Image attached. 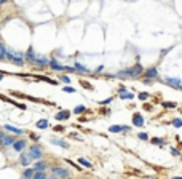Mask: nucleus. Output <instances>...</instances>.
Here are the masks:
<instances>
[{"label":"nucleus","mask_w":182,"mask_h":179,"mask_svg":"<svg viewBox=\"0 0 182 179\" xmlns=\"http://www.w3.org/2000/svg\"><path fill=\"white\" fill-rule=\"evenodd\" d=\"M141 74H142V66L141 64H136V66L131 67V69L118 72V75H128V77H136V75H141Z\"/></svg>","instance_id":"nucleus-1"},{"label":"nucleus","mask_w":182,"mask_h":179,"mask_svg":"<svg viewBox=\"0 0 182 179\" xmlns=\"http://www.w3.org/2000/svg\"><path fill=\"white\" fill-rule=\"evenodd\" d=\"M29 157H30V160H39V158H42V149L39 147V146H32L30 150H29Z\"/></svg>","instance_id":"nucleus-2"},{"label":"nucleus","mask_w":182,"mask_h":179,"mask_svg":"<svg viewBox=\"0 0 182 179\" xmlns=\"http://www.w3.org/2000/svg\"><path fill=\"white\" fill-rule=\"evenodd\" d=\"M53 176H58V178H62V179H69V171L64 168H53Z\"/></svg>","instance_id":"nucleus-3"},{"label":"nucleus","mask_w":182,"mask_h":179,"mask_svg":"<svg viewBox=\"0 0 182 179\" xmlns=\"http://www.w3.org/2000/svg\"><path fill=\"white\" fill-rule=\"evenodd\" d=\"M30 157H29V152H22L21 154V157H19V163L22 165V166H29L30 165Z\"/></svg>","instance_id":"nucleus-4"},{"label":"nucleus","mask_w":182,"mask_h":179,"mask_svg":"<svg viewBox=\"0 0 182 179\" xmlns=\"http://www.w3.org/2000/svg\"><path fill=\"white\" fill-rule=\"evenodd\" d=\"M133 123H134V126H144V118L141 114H134L133 115Z\"/></svg>","instance_id":"nucleus-5"},{"label":"nucleus","mask_w":182,"mask_h":179,"mask_svg":"<svg viewBox=\"0 0 182 179\" xmlns=\"http://www.w3.org/2000/svg\"><path fill=\"white\" fill-rule=\"evenodd\" d=\"M48 64H50L51 69H54V71H64V69H66L62 64H59L58 61H56V59H51V61H48Z\"/></svg>","instance_id":"nucleus-6"},{"label":"nucleus","mask_w":182,"mask_h":179,"mask_svg":"<svg viewBox=\"0 0 182 179\" xmlns=\"http://www.w3.org/2000/svg\"><path fill=\"white\" fill-rule=\"evenodd\" d=\"M32 169H34L35 173H43L45 169H46V163H45V162H37L35 166L32 168Z\"/></svg>","instance_id":"nucleus-7"},{"label":"nucleus","mask_w":182,"mask_h":179,"mask_svg":"<svg viewBox=\"0 0 182 179\" xmlns=\"http://www.w3.org/2000/svg\"><path fill=\"white\" fill-rule=\"evenodd\" d=\"M13 147H15V150H16V152H21V150L26 147V139L15 141V144H13Z\"/></svg>","instance_id":"nucleus-8"},{"label":"nucleus","mask_w":182,"mask_h":179,"mask_svg":"<svg viewBox=\"0 0 182 179\" xmlns=\"http://www.w3.org/2000/svg\"><path fill=\"white\" fill-rule=\"evenodd\" d=\"M69 117H71L69 111H61L59 114H56V120H67Z\"/></svg>","instance_id":"nucleus-9"},{"label":"nucleus","mask_w":182,"mask_h":179,"mask_svg":"<svg viewBox=\"0 0 182 179\" xmlns=\"http://www.w3.org/2000/svg\"><path fill=\"white\" fill-rule=\"evenodd\" d=\"M157 75H158V71H157L155 67L147 69V71H146V77H147V80H149V79H155Z\"/></svg>","instance_id":"nucleus-10"},{"label":"nucleus","mask_w":182,"mask_h":179,"mask_svg":"<svg viewBox=\"0 0 182 179\" xmlns=\"http://www.w3.org/2000/svg\"><path fill=\"white\" fill-rule=\"evenodd\" d=\"M0 144L2 146H11V144H15V137L13 136H3V139H2Z\"/></svg>","instance_id":"nucleus-11"},{"label":"nucleus","mask_w":182,"mask_h":179,"mask_svg":"<svg viewBox=\"0 0 182 179\" xmlns=\"http://www.w3.org/2000/svg\"><path fill=\"white\" fill-rule=\"evenodd\" d=\"M121 130H129V126H120V125H112V126H109V131H112V133H120Z\"/></svg>","instance_id":"nucleus-12"},{"label":"nucleus","mask_w":182,"mask_h":179,"mask_svg":"<svg viewBox=\"0 0 182 179\" xmlns=\"http://www.w3.org/2000/svg\"><path fill=\"white\" fill-rule=\"evenodd\" d=\"M34 174H35L34 169H32V168H27L26 171L22 173V178H24V179H32V178H34Z\"/></svg>","instance_id":"nucleus-13"},{"label":"nucleus","mask_w":182,"mask_h":179,"mask_svg":"<svg viewBox=\"0 0 182 179\" xmlns=\"http://www.w3.org/2000/svg\"><path fill=\"white\" fill-rule=\"evenodd\" d=\"M166 83L176 86V88H181V80L179 79H166Z\"/></svg>","instance_id":"nucleus-14"},{"label":"nucleus","mask_w":182,"mask_h":179,"mask_svg":"<svg viewBox=\"0 0 182 179\" xmlns=\"http://www.w3.org/2000/svg\"><path fill=\"white\" fill-rule=\"evenodd\" d=\"M34 62H37L39 66H46V64H48V59L43 58V56H39V58H35Z\"/></svg>","instance_id":"nucleus-15"},{"label":"nucleus","mask_w":182,"mask_h":179,"mask_svg":"<svg viewBox=\"0 0 182 179\" xmlns=\"http://www.w3.org/2000/svg\"><path fill=\"white\" fill-rule=\"evenodd\" d=\"M5 128H7L8 131H13L15 134H22V133H24L22 130H19V128H15V126H11V125H5Z\"/></svg>","instance_id":"nucleus-16"},{"label":"nucleus","mask_w":182,"mask_h":179,"mask_svg":"<svg viewBox=\"0 0 182 179\" xmlns=\"http://www.w3.org/2000/svg\"><path fill=\"white\" fill-rule=\"evenodd\" d=\"M37 128H39V130H45V128H48V120H39L37 122Z\"/></svg>","instance_id":"nucleus-17"},{"label":"nucleus","mask_w":182,"mask_h":179,"mask_svg":"<svg viewBox=\"0 0 182 179\" xmlns=\"http://www.w3.org/2000/svg\"><path fill=\"white\" fill-rule=\"evenodd\" d=\"M51 142H53V144H58V146H61V147H64V149H67V147H69V144H67V142H66V141H61V139H53Z\"/></svg>","instance_id":"nucleus-18"},{"label":"nucleus","mask_w":182,"mask_h":179,"mask_svg":"<svg viewBox=\"0 0 182 179\" xmlns=\"http://www.w3.org/2000/svg\"><path fill=\"white\" fill-rule=\"evenodd\" d=\"M7 56V47L3 43H0V59H5Z\"/></svg>","instance_id":"nucleus-19"},{"label":"nucleus","mask_w":182,"mask_h":179,"mask_svg":"<svg viewBox=\"0 0 182 179\" xmlns=\"http://www.w3.org/2000/svg\"><path fill=\"white\" fill-rule=\"evenodd\" d=\"M26 56H27V59H29V61H32V62L35 61V54H34V50H32V48H29V51H27Z\"/></svg>","instance_id":"nucleus-20"},{"label":"nucleus","mask_w":182,"mask_h":179,"mask_svg":"<svg viewBox=\"0 0 182 179\" xmlns=\"http://www.w3.org/2000/svg\"><path fill=\"white\" fill-rule=\"evenodd\" d=\"M85 111H86L85 105H77V107L74 109V114H82V112H85Z\"/></svg>","instance_id":"nucleus-21"},{"label":"nucleus","mask_w":182,"mask_h":179,"mask_svg":"<svg viewBox=\"0 0 182 179\" xmlns=\"http://www.w3.org/2000/svg\"><path fill=\"white\" fill-rule=\"evenodd\" d=\"M78 162H80V165H83V166H86V168H91V166H93V165H91L90 162H88V160H85L83 157H82L80 160H78Z\"/></svg>","instance_id":"nucleus-22"},{"label":"nucleus","mask_w":182,"mask_h":179,"mask_svg":"<svg viewBox=\"0 0 182 179\" xmlns=\"http://www.w3.org/2000/svg\"><path fill=\"white\" fill-rule=\"evenodd\" d=\"M32 179H48V178H46V174H45V173H35Z\"/></svg>","instance_id":"nucleus-23"},{"label":"nucleus","mask_w":182,"mask_h":179,"mask_svg":"<svg viewBox=\"0 0 182 179\" xmlns=\"http://www.w3.org/2000/svg\"><path fill=\"white\" fill-rule=\"evenodd\" d=\"M75 67H77V71H82V72H88V69L85 66H82L80 62H75Z\"/></svg>","instance_id":"nucleus-24"},{"label":"nucleus","mask_w":182,"mask_h":179,"mask_svg":"<svg viewBox=\"0 0 182 179\" xmlns=\"http://www.w3.org/2000/svg\"><path fill=\"white\" fill-rule=\"evenodd\" d=\"M137 137H139V139H142V141H147L149 139V134H147V133H139Z\"/></svg>","instance_id":"nucleus-25"},{"label":"nucleus","mask_w":182,"mask_h":179,"mask_svg":"<svg viewBox=\"0 0 182 179\" xmlns=\"http://www.w3.org/2000/svg\"><path fill=\"white\" fill-rule=\"evenodd\" d=\"M120 96H121V99H131V98H134V94H131V93H123Z\"/></svg>","instance_id":"nucleus-26"},{"label":"nucleus","mask_w":182,"mask_h":179,"mask_svg":"<svg viewBox=\"0 0 182 179\" xmlns=\"http://www.w3.org/2000/svg\"><path fill=\"white\" fill-rule=\"evenodd\" d=\"M152 142H153V144H157V146H163V144H165V141H163V139H158V137L152 139Z\"/></svg>","instance_id":"nucleus-27"},{"label":"nucleus","mask_w":182,"mask_h":179,"mask_svg":"<svg viewBox=\"0 0 182 179\" xmlns=\"http://www.w3.org/2000/svg\"><path fill=\"white\" fill-rule=\"evenodd\" d=\"M172 125L179 128V126H182V120H181V118H176V120H172Z\"/></svg>","instance_id":"nucleus-28"},{"label":"nucleus","mask_w":182,"mask_h":179,"mask_svg":"<svg viewBox=\"0 0 182 179\" xmlns=\"http://www.w3.org/2000/svg\"><path fill=\"white\" fill-rule=\"evenodd\" d=\"M139 99H141V101L149 99V93H139Z\"/></svg>","instance_id":"nucleus-29"},{"label":"nucleus","mask_w":182,"mask_h":179,"mask_svg":"<svg viewBox=\"0 0 182 179\" xmlns=\"http://www.w3.org/2000/svg\"><path fill=\"white\" fill-rule=\"evenodd\" d=\"M64 91H66V93H75V88H72V86H66Z\"/></svg>","instance_id":"nucleus-30"},{"label":"nucleus","mask_w":182,"mask_h":179,"mask_svg":"<svg viewBox=\"0 0 182 179\" xmlns=\"http://www.w3.org/2000/svg\"><path fill=\"white\" fill-rule=\"evenodd\" d=\"M171 154L174 155V157H177V155H179V150H177V149H174V147H171Z\"/></svg>","instance_id":"nucleus-31"},{"label":"nucleus","mask_w":182,"mask_h":179,"mask_svg":"<svg viewBox=\"0 0 182 179\" xmlns=\"http://www.w3.org/2000/svg\"><path fill=\"white\" fill-rule=\"evenodd\" d=\"M163 105H165V107H174V102H163Z\"/></svg>","instance_id":"nucleus-32"},{"label":"nucleus","mask_w":182,"mask_h":179,"mask_svg":"<svg viewBox=\"0 0 182 179\" xmlns=\"http://www.w3.org/2000/svg\"><path fill=\"white\" fill-rule=\"evenodd\" d=\"M61 80H62V82H66V83H69V82H71V79H69V77H66V75H62V77H61Z\"/></svg>","instance_id":"nucleus-33"},{"label":"nucleus","mask_w":182,"mask_h":179,"mask_svg":"<svg viewBox=\"0 0 182 179\" xmlns=\"http://www.w3.org/2000/svg\"><path fill=\"white\" fill-rule=\"evenodd\" d=\"M110 101H112V98H109V99H104V101H101V104H102V105H105V104H109Z\"/></svg>","instance_id":"nucleus-34"},{"label":"nucleus","mask_w":182,"mask_h":179,"mask_svg":"<svg viewBox=\"0 0 182 179\" xmlns=\"http://www.w3.org/2000/svg\"><path fill=\"white\" fill-rule=\"evenodd\" d=\"M169 50H171V48H166V50H163V51H161V56H165V54H166L168 51H169Z\"/></svg>","instance_id":"nucleus-35"},{"label":"nucleus","mask_w":182,"mask_h":179,"mask_svg":"<svg viewBox=\"0 0 182 179\" xmlns=\"http://www.w3.org/2000/svg\"><path fill=\"white\" fill-rule=\"evenodd\" d=\"M2 139H3V133L0 131V142H2Z\"/></svg>","instance_id":"nucleus-36"},{"label":"nucleus","mask_w":182,"mask_h":179,"mask_svg":"<svg viewBox=\"0 0 182 179\" xmlns=\"http://www.w3.org/2000/svg\"><path fill=\"white\" fill-rule=\"evenodd\" d=\"M171 179H182V178H171Z\"/></svg>","instance_id":"nucleus-37"},{"label":"nucleus","mask_w":182,"mask_h":179,"mask_svg":"<svg viewBox=\"0 0 182 179\" xmlns=\"http://www.w3.org/2000/svg\"><path fill=\"white\" fill-rule=\"evenodd\" d=\"M0 80H2V75H0Z\"/></svg>","instance_id":"nucleus-38"},{"label":"nucleus","mask_w":182,"mask_h":179,"mask_svg":"<svg viewBox=\"0 0 182 179\" xmlns=\"http://www.w3.org/2000/svg\"><path fill=\"white\" fill-rule=\"evenodd\" d=\"M150 179H155V178H150Z\"/></svg>","instance_id":"nucleus-39"},{"label":"nucleus","mask_w":182,"mask_h":179,"mask_svg":"<svg viewBox=\"0 0 182 179\" xmlns=\"http://www.w3.org/2000/svg\"><path fill=\"white\" fill-rule=\"evenodd\" d=\"M53 179H56V178H53Z\"/></svg>","instance_id":"nucleus-40"}]
</instances>
